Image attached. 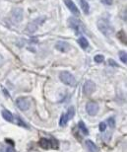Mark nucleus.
Masks as SVG:
<instances>
[{"instance_id":"cd10ccee","label":"nucleus","mask_w":127,"mask_h":152,"mask_svg":"<svg viewBox=\"0 0 127 152\" xmlns=\"http://www.w3.org/2000/svg\"><path fill=\"white\" fill-rule=\"evenodd\" d=\"M3 63H4V58H3V56L0 54V66L3 65Z\"/></svg>"},{"instance_id":"7ed1b4c3","label":"nucleus","mask_w":127,"mask_h":152,"mask_svg":"<svg viewBox=\"0 0 127 152\" xmlns=\"http://www.w3.org/2000/svg\"><path fill=\"white\" fill-rule=\"evenodd\" d=\"M68 24H69V27L72 28L73 30H75L76 32L78 33H81V32H85V27L84 25L82 24L80 20L76 19L74 17H71L68 19Z\"/></svg>"},{"instance_id":"a211bd4d","label":"nucleus","mask_w":127,"mask_h":152,"mask_svg":"<svg viewBox=\"0 0 127 152\" xmlns=\"http://www.w3.org/2000/svg\"><path fill=\"white\" fill-rule=\"evenodd\" d=\"M117 38L120 40L124 45H126V34L123 31H120L117 33Z\"/></svg>"},{"instance_id":"5701e85b","label":"nucleus","mask_w":127,"mask_h":152,"mask_svg":"<svg viewBox=\"0 0 127 152\" xmlns=\"http://www.w3.org/2000/svg\"><path fill=\"white\" fill-rule=\"evenodd\" d=\"M99 128H100L101 131H105L107 130V124H105V123H103V121H101L100 124V126H99Z\"/></svg>"},{"instance_id":"1a4fd4ad","label":"nucleus","mask_w":127,"mask_h":152,"mask_svg":"<svg viewBox=\"0 0 127 152\" xmlns=\"http://www.w3.org/2000/svg\"><path fill=\"white\" fill-rule=\"evenodd\" d=\"M64 3L66 4L67 8L70 10V12L72 13L73 15H75V16L80 15V12H79V10H78L77 6H76V4L74 3L72 0H64Z\"/></svg>"},{"instance_id":"bb28decb","label":"nucleus","mask_w":127,"mask_h":152,"mask_svg":"<svg viewBox=\"0 0 127 152\" xmlns=\"http://www.w3.org/2000/svg\"><path fill=\"white\" fill-rule=\"evenodd\" d=\"M6 152H15V150H14V148L12 146H8L6 148Z\"/></svg>"},{"instance_id":"4be33fe9","label":"nucleus","mask_w":127,"mask_h":152,"mask_svg":"<svg viewBox=\"0 0 127 152\" xmlns=\"http://www.w3.org/2000/svg\"><path fill=\"white\" fill-rule=\"evenodd\" d=\"M50 143H51L52 148H55V149L58 148V141H57L55 138H51V139H50Z\"/></svg>"},{"instance_id":"f8f14e48","label":"nucleus","mask_w":127,"mask_h":152,"mask_svg":"<svg viewBox=\"0 0 127 152\" xmlns=\"http://www.w3.org/2000/svg\"><path fill=\"white\" fill-rule=\"evenodd\" d=\"M2 117H3V119H5V121H9V123H12L14 121V117L13 115L11 114L10 111L8 110H3L2 111Z\"/></svg>"},{"instance_id":"4468645a","label":"nucleus","mask_w":127,"mask_h":152,"mask_svg":"<svg viewBox=\"0 0 127 152\" xmlns=\"http://www.w3.org/2000/svg\"><path fill=\"white\" fill-rule=\"evenodd\" d=\"M80 1V4H81V7H82L83 9V12L85 14H89V11H90V7H89V4H88V2L86 0H79Z\"/></svg>"},{"instance_id":"b1692460","label":"nucleus","mask_w":127,"mask_h":152,"mask_svg":"<svg viewBox=\"0 0 127 152\" xmlns=\"http://www.w3.org/2000/svg\"><path fill=\"white\" fill-rule=\"evenodd\" d=\"M107 121H108V124H109V126H111V128H113V126H115V121H114L113 117H109Z\"/></svg>"},{"instance_id":"39448f33","label":"nucleus","mask_w":127,"mask_h":152,"mask_svg":"<svg viewBox=\"0 0 127 152\" xmlns=\"http://www.w3.org/2000/svg\"><path fill=\"white\" fill-rule=\"evenodd\" d=\"M86 111L90 116H96L99 112V105L96 102L91 101L86 105Z\"/></svg>"},{"instance_id":"9b49d317","label":"nucleus","mask_w":127,"mask_h":152,"mask_svg":"<svg viewBox=\"0 0 127 152\" xmlns=\"http://www.w3.org/2000/svg\"><path fill=\"white\" fill-rule=\"evenodd\" d=\"M86 148L89 152H98L99 149L97 145L92 140H86Z\"/></svg>"},{"instance_id":"6ab92c4d","label":"nucleus","mask_w":127,"mask_h":152,"mask_svg":"<svg viewBox=\"0 0 127 152\" xmlns=\"http://www.w3.org/2000/svg\"><path fill=\"white\" fill-rule=\"evenodd\" d=\"M119 58H120V60L123 62V63H126V62H127L126 52H124V50H121V52H119Z\"/></svg>"},{"instance_id":"9d476101","label":"nucleus","mask_w":127,"mask_h":152,"mask_svg":"<svg viewBox=\"0 0 127 152\" xmlns=\"http://www.w3.org/2000/svg\"><path fill=\"white\" fill-rule=\"evenodd\" d=\"M55 48L61 52H67L70 50V45H69L67 41H57L56 45H55Z\"/></svg>"},{"instance_id":"393cba45","label":"nucleus","mask_w":127,"mask_h":152,"mask_svg":"<svg viewBox=\"0 0 127 152\" xmlns=\"http://www.w3.org/2000/svg\"><path fill=\"white\" fill-rule=\"evenodd\" d=\"M108 63L110 64V65H112V66H114V67H119V65L118 64L116 63V62H115L113 59H111V58H109L108 59Z\"/></svg>"},{"instance_id":"423d86ee","label":"nucleus","mask_w":127,"mask_h":152,"mask_svg":"<svg viewBox=\"0 0 127 152\" xmlns=\"http://www.w3.org/2000/svg\"><path fill=\"white\" fill-rule=\"evenodd\" d=\"M11 20L13 23H20L23 20V10L21 8L14 9L11 13Z\"/></svg>"},{"instance_id":"20e7f679","label":"nucleus","mask_w":127,"mask_h":152,"mask_svg":"<svg viewBox=\"0 0 127 152\" xmlns=\"http://www.w3.org/2000/svg\"><path fill=\"white\" fill-rule=\"evenodd\" d=\"M45 17H41V18H38V19H34V21H32L31 23H29V25H28V27H27L28 32H30V33L36 32V30L39 29V27L45 22Z\"/></svg>"},{"instance_id":"412c9836","label":"nucleus","mask_w":127,"mask_h":152,"mask_svg":"<svg viewBox=\"0 0 127 152\" xmlns=\"http://www.w3.org/2000/svg\"><path fill=\"white\" fill-rule=\"evenodd\" d=\"M94 59L97 63H101V62H103V60H105V57H103V55H101V54H97Z\"/></svg>"},{"instance_id":"aec40b11","label":"nucleus","mask_w":127,"mask_h":152,"mask_svg":"<svg viewBox=\"0 0 127 152\" xmlns=\"http://www.w3.org/2000/svg\"><path fill=\"white\" fill-rule=\"evenodd\" d=\"M67 117H68V119H73L74 115H75V109H74V107H70L68 109V113H67Z\"/></svg>"},{"instance_id":"ddd939ff","label":"nucleus","mask_w":127,"mask_h":152,"mask_svg":"<svg viewBox=\"0 0 127 152\" xmlns=\"http://www.w3.org/2000/svg\"><path fill=\"white\" fill-rule=\"evenodd\" d=\"M40 145L43 147V149H48L50 148L51 146V143H50V139L48 138H45V137H41L40 139Z\"/></svg>"},{"instance_id":"dca6fc26","label":"nucleus","mask_w":127,"mask_h":152,"mask_svg":"<svg viewBox=\"0 0 127 152\" xmlns=\"http://www.w3.org/2000/svg\"><path fill=\"white\" fill-rule=\"evenodd\" d=\"M78 126H79V130L82 131L84 134H86V135L89 134V131H88V128H86V126H85L84 121H80L79 123H78Z\"/></svg>"},{"instance_id":"6e6552de","label":"nucleus","mask_w":127,"mask_h":152,"mask_svg":"<svg viewBox=\"0 0 127 152\" xmlns=\"http://www.w3.org/2000/svg\"><path fill=\"white\" fill-rule=\"evenodd\" d=\"M16 105L22 111H27L30 108V102L27 98H18L16 100Z\"/></svg>"},{"instance_id":"c85d7f7f","label":"nucleus","mask_w":127,"mask_h":152,"mask_svg":"<svg viewBox=\"0 0 127 152\" xmlns=\"http://www.w3.org/2000/svg\"><path fill=\"white\" fill-rule=\"evenodd\" d=\"M5 141L7 142V143H10V144H11V146H13V145H14V142L12 141V140H10V139H6Z\"/></svg>"},{"instance_id":"f03ea898","label":"nucleus","mask_w":127,"mask_h":152,"mask_svg":"<svg viewBox=\"0 0 127 152\" xmlns=\"http://www.w3.org/2000/svg\"><path fill=\"white\" fill-rule=\"evenodd\" d=\"M59 78L64 84L68 85V86H75L76 85L75 77L68 71H62L60 75H59Z\"/></svg>"},{"instance_id":"a878e982","label":"nucleus","mask_w":127,"mask_h":152,"mask_svg":"<svg viewBox=\"0 0 127 152\" xmlns=\"http://www.w3.org/2000/svg\"><path fill=\"white\" fill-rule=\"evenodd\" d=\"M101 2H103V4H105V5H111L112 3H113V0H101Z\"/></svg>"},{"instance_id":"f3484780","label":"nucleus","mask_w":127,"mask_h":152,"mask_svg":"<svg viewBox=\"0 0 127 152\" xmlns=\"http://www.w3.org/2000/svg\"><path fill=\"white\" fill-rule=\"evenodd\" d=\"M67 123H68V117H67L66 114H62L60 117V121H59V126H65Z\"/></svg>"},{"instance_id":"0eeeda50","label":"nucleus","mask_w":127,"mask_h":152,"mask_svg":"<svg viewBox=\"0 0 127 152\" xmlns=\"http://www.w3.org/2000/svg\"><path fill=\"white\" fill-rule=\"evenodd\" d=\"M83 90H84V93L86 95H91V94H93L95 92V90H96V84L93 81H91V80H88V81L85 82Z\"/></svg>"},{"instance_id":"2eb2a0df","label":"nucleus","mask_w":127,"mask_h":152,"mask_svg":"<svg viewBox=\"0 0 127 152\" xmlns=\"http://www.w3.org/2000/svg\"><path fill=\"white\" fill-rule=\"evenodd\" d=\"M78 43H79V45L82 48H84V50H86V48L89 47V43H88L87 39L84 38V37H81L79 38V40H78Z\"/></svg>"},{"instance_id":"f257e3e1","label":"nucleus","mask_w":127,"mask_h":152,"mask_svg":"<svg viewBox=\"0 0 127 152\" xmlns=\"http://www.w3.org/2000/svg\"><path fill=\"white\" fill-rule=\"evenodd\" d=\"M97 24H98L99 30H100L105 37H109L113 34V28H112L111 25H110L105 19H100Z\"/></svg>"}]
</instances>
